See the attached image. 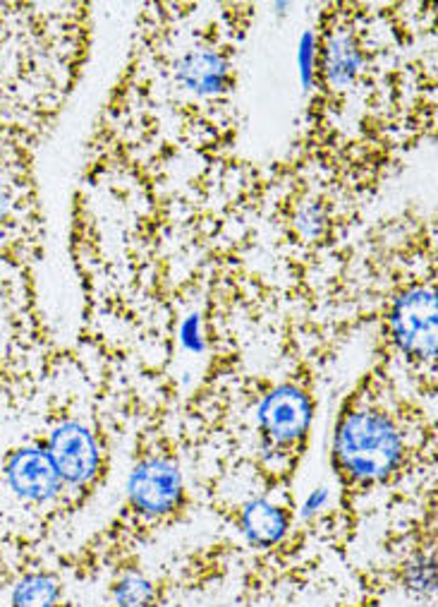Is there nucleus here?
Returning a JSON list of instances; mask_svg holds the SVG:
<instances>
[{
  "mask_svg": "<svg viewBox=\"0 0 438 607\" xmlns=\"http://www.w3.org/2000/svg\"><path fill=\"white\" fill-rule=\"evenodd\" d=\"M317 65L326 90H348L364 68V48L357 32L348 27L328 29L318 46Z\"/></svg>",
  "mask_w": 438,
  "mask_h": 607,
  "instance_id": "nucleus-8",
  "label": "nucleus"
},
{
  "mask_svg": "<svg viewBox=\"0 0 438 607\" xmlns=\"http://www.w3.org/2000/svg\"><path fill=\"white\" fill-rule=\"evenodd\" d=\"M175 82L199 99H214L233 87L228 53L216 46H192L175 60Z\"/></svg>",
  "mask_w": 438,
  "mask_h": 607,
  "instance_id": "nucleus-7",
  "label": "nucleus"
},
{
  "mask_svg": "<svg viewBox=\"0 0 438 607\" xmlns=\"http://www.w3.org/2000/svg\"><path fill=\"white\" fill-rule=\"evenodd\" d=\"M15 207V192L10 186H0V224H5Z\"/></svg>",
  "mask_w": 438,
  "mask_h": 607,
  "instance_id": "nucleus-13",
  "label": "nucleus"
},
{
  "mask_svg": "<svg viewBox=\"0 0 438 607\" xmlns=\"http://www.w3.org/2000/svg\"><path fill=\"white\" fill-rule=\"evenodd\" d=\"M264 442L271 447H287L305 437L311 422V401L295 384H283L264 397L256 410Z\"/></svg>",
  "mask_w": 438,
  "mask_h": 607,
  "instance_id": "nucleus-4",
  "label": "nucleus"
},
{
  "mask_svg": "<svg viewBox=\"0 0 438 607\" xmlns=\"http://www.w3.org/2000/svg\"><path fill=\"white\" fill-rule=\"evenodd\" d=\"M7 485L29 505H46L60 495L63 478L44 447H22L5 461Z\"/></svg>",
  "mask_w": 438,
  "mask_h": 607,
  "instance_id": "nucleus-6",
  "label": "nucleus"
},
{
  "mask_svg": "<svg viewBox=\"0 0 438 607\" xmlns=\"http://www.w3.org/2000/svg\"><path fill=\"white\" fill-rule=\"evenodd\" d=\"M153 586L140 574H125L115 583V605L118 607H151Z\"/></svg>",
  "mask_w": 438,
  "mask_h": 607,
  "instance_id": "nucleus-11",
  "label": "nucleus"
},
{
  "mask_svg": "<svg viewBox=\"0 0 438 607\" xmlns=\"http://www.w3.org/2000/svg\"><path fill=\"white\" fill-rule=\"evenodd\" d=\"M242 533L256 548H271L287 533V514L268 499H252L240 516Z\"/></svg>",
  "mask_w": 438,
  "mask_h": 607,
  "instance_id": "nucleus-9",
  "label": "nucleus"
},
{
  "mask_svg": "<svg viewBox=\"0 0 438 607\" xmlns=\"http://www.w3.org/2000/svg\"><path fill=\"white\" fill-rule=\"evenodd\" d=\"M46 452L65 485H89L101 466L99 442L91 435V430L79 421H65L53 428L51 437L46 442Z\"/></svg>",
  "mask_w": 438,
  "mask_h": 607,
  "instance_id": "nucleus-3",
  "label": "nucleus"
},
{
  "mask_svg": "<svg viewBox=\"0 0 438 607\" xmlns=\"http://www.w3.org/2000/svg\"><path fill=\"white\" fill-rule=\"evenodd\" d=\"M405 586L414 593H433L436 591V562L433 555H422L407 564L405 570Z\"/></svg>",
  "mask_w": 438,
  "mask_h": 607,
  "instance_id": "nucleus-12",
  "label": "nucleus"
},
{
  "mask_svg": "<svg viewBox=\"0 0 438 607\" xmlns=\"http://www.w3.org/2000/svg\"><path fill=\"white\" fill-rule=\"evenodd\" d=\"M328 499V490L326 487H321V490H317V493H311V497L307 499L305 506H302V514L305 516H311V514H317L321 506H324V502Z\"/></svg>",
  "mask_w": 438,
  "mask_h": 607,
  "instance_id": "nucleus-14",
  "label": "nucleus"
},
{
  "mask_svg": "<svg viewBox=\"0 0 438 607\" xmlns=\"http://www.w3.org/2000/svg\"><path fill=\"white\" fill-rule=\"evenodd\" d=\"M405 442L393 418L376 409H355L338 422L333 459L357 483H381L401 466Z\"/></svg>",
  "mask_w": 438,
  "mask_h": 607,
  "instance_id": "nucleus-1",
  "label": "nucleus"
},
{
  "mask_svg": "<svg viewBox=\"0 0 438 607\" xmlns=\"http://www.w3.org/2000/svg\"><path fill=\"white\" fill-rule=\"evenodd\" d=\"M388 326L395 346L414 363L436 358V286L422 279L402 286L391 301Z\"/></svg>",
  "mask_w": 438,
  "mask_h": 607,
  "instance_id": "nucleus-2",
  "label": "nucleus"
},
{
  "mask_svg": "<svg viewBox=\"0 0 438 607\" xmlns=\"http://www.w3.org/2000/svg\"><path fill=\"white\" fill-rule=\"evenodd\" d=\"M130 502L146 516H165L182 499V478L178 466L163 456L144 459L134 468L128 483Z\"/></svg>",
  "mask_w": 438,
  "mask_h": 607,
  "instance_id": "nucleus-5",
  "label": "nucleus"
},
{
  "mask_svg": "<svg viewBox=\"0 0 438 607\" xmlns=\"http://www.w3.org/2000/svg\"><path fill=\"white\" fill-rule=\"evenodd\" d=\"M60 598L57 581L48 574H29L15 586L13 607H56Z\"/></svg>",
  "mask_w": 438,
  "mask_h": 607,
  "instance_id": "nucleus-10",
  "label": "nucleus"
}]
</instances>
